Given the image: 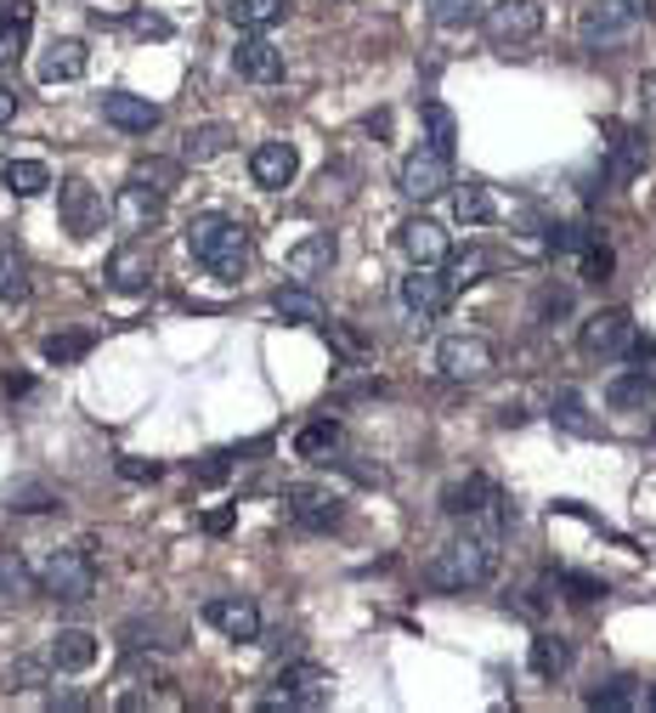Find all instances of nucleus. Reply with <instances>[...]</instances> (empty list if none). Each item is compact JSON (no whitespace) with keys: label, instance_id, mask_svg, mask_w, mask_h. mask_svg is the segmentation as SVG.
Returning a JSON list of instances; mask_svg holds the SVG:
<instances>
[{"label":"nucleus","instance_id":"1","mask_svg":"<svg viewBox=\"0 0 656 713\" xmlns=\"http://www.w3.org/2000/svg\"><path fill=\"white\" fill-rule=\"evenodd\" d=\"M187 250H193V261L210 277L239 283L244 266H250V227L232 221V216H199L193 227H187Z\"/></svg>","mask_w":656,"mask_h":713},{"label":"nucleus","instance_id":"2","mask_svg":"<svg viewBox=\"0 0 656 713\" xmlns=\"http://www.w3.org/2000/svg\"><path fill=\"white\" fill-rule=\"evenodd\" d=\"M493 573H498V538H487V533H464V538L442 544L431 555V566H425V578L436 589H453V595L458 589H482Z\"/></svg>","mask_w":656,"mask_h":713},{"label":"nucleus","instance_id":"3","mask_svg":"<svg viewBox=\"0 0 656 713\" xmlns=\"http://www.w3.org/2000/svg\"><path fill=\"white\" fill-rule=\"evenodd\" d=\"M40 589L63 600V606H80L97 595V560H91V544H68V549H52V560L40 566Z\"/></svg>","mask_w":656,"mask_h":713},{"label":"nucleus","instance_id":"4","mask_svg":"<svg viewBox=\"0 0 656 713\" xmlns=\"http://www.w3.org/2000/svg\"><path fill=\"white\" fill-rule=\"evenodd\" d=\"M328 696H335V674L328 669H317V662H289L284 674H277V691L261 702L266 713H295V707H322Z\"/></svg>","mask_w":656,"mask_h":713},{"label":"nucleus","instance_id":"5","mask_svg":"<svg viewBox=\"0 0 656 713\" xmlns=\"http://www.w3.org/2000/svg\"><path fill=\"white\" fill-rule=\"evenodd\" d=\"M284 504H289V515L300 521L306 533H328V527H340V521H346V493L328 487V482H289Z\"/></svg>","mask_w":656,"mask_h":713},{"label":"nucleus","instance_id":"6","mask_svg":"<svg viewBox=\"0 0 656 713\" xmlns=\"http://www.w3.org/2000/svg\"><path fill=\"white\" fill-rule=\"evenodd\" d=\"M482 23H487V40L498 45V52H515V45L538 40V29H543V7H538V0H493Z\"/></svg>","mask_w":656,"mask_h":713},{"label":"nucleus","instance_id":"7","mask_svg":"<svg viewBox=\"0 0 656 713\" xmlns=\"http://www.w3.org/2000/svg\"><path fill=\"white\" fill-rule=\"evenodd\" d=\"M396 187L413 199V205H425V199H442L447 187H453V165H447V154H436V148H413L408 159H402V170H396Z\"/></svg>","mask_w":656,"mask_h":713},{"label":"nucleus","instance_id":"8","mask_svg":"<svg viewBox=\"0 0 656 713\" xmlns=\"http://www.w3.org/2000/svg\"><path fill=\"white\" fill-rule=\"evenodd\" d=\"M645 18V0H589V7L578 12V34L594 45V40H617L628 34L634 23Z\"/></svg>","mask_w":656,"mask_h":713},{"label":"nucleus","instance_id":"9","mask_svg":"<svg viewBox=\"0 0 656 713\" xmlns=\"http://www.w3.org/2000/svg\"><path fill=\"white\" fill-rule=\"evenodd\" d=\"M57 216H63V227H68L74 238H97V232H103V193H97L91 181L68 176V181L57 187Z\"/></svg>","mask_w":656,"mask_h":713},{"label":"nucleus","instance_id":"10","mask_svg":"<svg viewBox=\"0 0 656 713\" xmlns=\"http://www.w3.org/2000/svg\"><path fill=\"white\" fill-rule=\"evenodd\" d=\"M650 165V141L634 125H605V176L612 181H634Z\"/></svg>","mask_w":656,"mask_h":713},{"label":"nucleus","instance_id":"11","mask_svg":"<svg viewBox=\"0 0 656 713\" xmlns=\"http://www.w3.org/2000/svg\"><path fill=\"white\" fill-rule=\"evenodd\" d=\"M436 368L447 379H482V374H493V346L482 335H447L436 346Z\"/></svg>","mask_w":656,"mask_h":713},{"label":"nucleus","instance_id":"12","mask_svg":"<svg viewBox=\"0 0 656 713\" xmlns=\"http://www.w3.org/2000/svg\"><path fill=\"white\" fill-rule=\"evenodd\" d=\"M583 352L589 357H628V346H634V317L628 312H594L589 323H583Z\"/></svg>","mask_w":656,"mask_h":713},{"label":"nucleus","instance_id":"13","mask_svg":"<svg viewBox=\"0 0 656 713\" xmlns=\"http://www.w3.org/2000/svg\"><path fill=\"white\" fill-rule=\"evenodd\" d=\"M447 301H453L447 272H436V266H413V272L402 277V306H408L413 317H442Z\"/></svg>","mask_w":656,"mask_h":713},{"label":"nucleus","instance_id":"14","mask_svg":"<svg viewBox=\"0 0 656 713\" xmlns=\"http://www.w3.org/2000/svg\"><path fill=\"white\" fill-rule=\"evenodd\" d=\"M204 623L221 629L226 640H261V606L244 595H215L204 600Z\"/></svg>","mask_w":656,"mask_h":713},{"label":"nucleus","instance_id":"15","mask_svg":"<svg viewBox=\"0 0 656 713\" xmlns=\"http://www.w3.org/2000/svg\"><path fill=\"white\" fill-rule=\"evenodd\" d=\"M396 244H402V255L413 261V266H442L447 261V227L442 221H431V216H413V221H402V232H396Z\"/></svg>","mask_w":656,"mask_h":713},{"label":"nucleus","instance_id":"16","mask_svg":"<svg viewBox=\"0 0 656 713\" xmlns=\"http://www.w3.org/2000/svg\"><path fill=\"white\" fill-rule=\"evenodd\" d=\"M250 176L255 187H266V193H277V187H289L300 176V154H295V141H261V148L250 154Z\"/></svg>","mask_w":656,"mask_h":713},{"label":"nucleus","instance_id":"17","mask_svg":"<svg viewBox=\"0 0 656 713\" xmlns=\"http://www.w3.org/2000/svg\"><path fill=\"white\" fill-rule=\"evenodd\" d=\"M232 69H239L250 85H277L284 80V52H277L266 34H244L239 52H232Z\"/></svg>","mask_w":656,"mask_h":713},{"label":"nucleus","instance_id":"18","mask_svg":"<svg viewBox=\"0 0 656 713\" xmlns=\"http://www.w3.org/2000/svg\"><path fill=\"white\" fill-rule=\"evenodd\" d=\"M103 119L114 125V130H125V136H148V130H159V103H148V97H130V91H108L103 97Z\"/></svg>","mask_w":656,"mask_h":713},{"label":"nucleus","instance_id":"19","mask_svg":"<svg viewBox=\"0 0 656 713\" xmlns=\"http://www.w3.org/2000/svg\"><path fill=\"white\" fill-rule=\"evenodd\" d=\"M91 69V52H85V40H52L40 52V63H34V74H40V85H68V80H80Z\"/></svg>","mask_w":656,"mask_h":713},{"label":"nucleus","instance_id":"20","mask_svg":"<svg viewBox=\"0 0 656 713\" xmlns=\"http://www.w3.org/2000/svg\"><path fill=\"white\" fill-rule=\"evenodd\" d=\"M498 504L504 499H498V487L487 482V475H464V482H447L442 487V510L447 515H464V521H476V515H487Z\"/></svg>","mask_w":656,"mask_h":713},{"label":"nucleus","instance_id":"21","mask_svg":"<svg viewBox=\"0 0 656 713\" xmlns=\"http://www.w3.org/2000/svg\"><path fill=\"white\" fill-rule=\"evenodd\" d=\"M45 657H52L57 674H85L91 662L103 657V646H97V635H91V629H57V635H52V651H45Z\"/></svg>","mask_w":656,"mask_h":713},{"label":"nucleus","instance_id":"22","mask_svg":"<svg viewBox=\"0 0 656 713\" xmlns=\"http://www.w3.org/2000/svg\"><path fill=\"white\" fill-rule=\"evenodd\" d=\"M165 221V193H154V187L142 181H125V193H119V227L125 232H154Z\"/></svg>","mask_w":656,"mask_h":713},{"label":"nucleus","instance_id":"23","mask_svg":"<svg viewBox=\"0 0 656 713\" xmlns=\"http://www.w3.org/2000/svg\"><path fill=\"white\" fill-rule=\"evenodd\" d=\"M340 261V244H335V232H306L300 244L284 255V266H289V277H322L328 266Z\"/></svg>","mask_w":656,"mask_h":713},{"label":"nucleus","instance_id":"24","mask_svg":"<svg viewBox=\"0 0 656 713\" xmlns=\"http://www.w3.org/2000/svg\"><path fill=\"white\" fill-rule=\"evenodd\" d=\"M232 141H239V130L221 125V119L193 125V130H187V141H181V165H210V159H221L232 148Z\"/></svg>","mask_w":656,"mask_h":713},{"label":"nucleus","instance_id":"25","mask_svg":"<svg viewBox=\"0 0 656 713\" xmlns=\"http://www.w3.org/2000/svg\"><path fill=\"white\" fill-rule=\"evenodd\" d=\"M148 277H154V266H148V250L142 244H125V250L108 255V283H114L119 295H142Z\"/></svg>","mask_w":656,"mask_h":713},{"label":"nucleus","instance_id":"26","mask_svg":"<svg viewBox=\"0 0 656 713\" xmlns=\"http://www.w3.org/2000/svg\"><path fill=\"white\" fill-rule=\"evenodd\" d=\"M272 312L284 317V323H300V328H322L328 323V306L311 290H277L272 295Z\"/></svg>","mask_w":656,"mask_h":713},{"label":"nucleus","instance_id":"27","mask_svg":"<svg viewBox=\"0 0 656 713\" xmlns=\"http://www.w3.org/2000/svg\"><path fill=\"white\" fill-rule=\"evenodd\" d=\"M226 18L239 23L244 34H261V29L289 18V0H226Z\"/></svg>","mask_w":656,"mask_h":713},{"label":"nucleus","instance_id":"28","mask_svg":"<svg viewBox=\"0 0 656 713\" xmlns=\"http://www.w3.org/2000/svg\"><path fill=\"white\" fill-rule=\"evenodd\" d=\"M0 181H7L18 199H40L45 187H52V170H45L40 159H7L0 165Z\"/></svg>","mask_w":656,"mask_h":713},{"label":"nucleus","instance_id":"29","mask_svg":"<svg viewBox=\"0 0 656 713\" xmlns=\"http://www.w3.org/2000/svg\"><path fill=\"white\" fill-rule=\"evenodd\" d=\"M23 295H29V255L12 238H0V301H23Z\"/></svg>","mask_w":656,"mask_h":713},{"label":"nucleus","instance_id":"30","mask_svg":"<svg viewBox=\"0 0 656 713\" xmlns=\"http://www.w3.org/2000/svg\"><path fill=\"white\" fill-rule=\"evenodd\" d=\"M34 595V573H29V560L23 555H0V606H18Z\"/></svg>","mask_w":656,"mask_h":713},{"label":"nucleus","instance_id":"31","mask_svg":"<svg viewBox=\"0 0 656 713\" xmlns=\"http://www.w3.org/2000/svg\"><path fill=\"white\" fill-rule=\"evenodd\" d=\"M340 442H346V431L335 419H317V424H306V431L295 437V453L300 459H328V453H340Z\"/></svg>","mask_w":656,"mask_h":713},{"label":"nucleus","instance_id":"32","mask_svg":"<svg viewBox=\"0 0 656 713\" xmlns=\"http://www.w3.org/2000/svg\"><path fill=\"white\" fill-rule=\"evenodd\" d=\"M656 397V379L639 368V374H617L612 379V386H605V402H612V408H645Z\"/></svg>","mask_w":656,"mask_h":713},{"label":"nucleus","instance_id":"33","mask_svg":"<svg viewBox=\"0 0 656 713\" xmlns=\"http://www.w3.org/2000/svg\"><path fill=\"white\" fill-rule=\"evenodd\" d=\"M419 119H425V148H436V154H447L453 159V148H458V119L442 108V103H425V108H419Z\"/></svg>","mask_w":656,"mask_h":713},{"label":"nucleus","instance_id":"34","mask_svg":"<svg viewBox=\"0 0 656 713\" xmlns=\"http://www.w3.org/2000/svg\"><path fill=\"white\" fill-rule=\"evenodd\" d=\"M567 662H572V646L560 640V635H538V640H532V674H538V680H554Z\"/></svg>","mask_w":656,"mask_h":713},{"label":"nucleus","instance_id":"35","mask_svg":"<svg viewBox=\"0 0 656 713\" xmlns=\"http://www.w3.org/2000/svg\"><path fill=\"white\" fill-rule=\"evenodd\" d=\"M453 216H458V221H470V227H482V221H493V216H498V205H493L487 187H470V181H464L458 193H453Z\"/></svg>","mask_w":656,"mask_h":713},{"label":"nucleus","instance_id":"36","mask_svg":"<svg viewBox=\"0 0 656 713\" xmlns=\"http://www.w3.org/2000/svg\"><path fill=\"white\" fill-rule=\"evenodd\" d=\"M45 674H52V657H18L0 674V691H34V685H45Z\"/></svg>","mask_w":656,"mask_h":713},{"label":"nucleus","instance_id":"37","mask_svg":"<svg viewBox=\"0 0 656 713\" xmlns=\"http://www.w3.org/2000/svg\"><path fill=\"white\" fill-rule=\"evenodd\" d=\"M130 181H142V187H154V193H176V181H181V159H142L130 170Z\"/></svg>","mask_w":656,"mask_h":713},{"label":"nucleus","instance_id":"38","mask_svg":"<svg viewBox=\"0 0 656 713\" xmlns=\"http://www.w3.org/2000/svg\"><path fill=\"white\" fill-rule=\"evenodd\" d=\"M554 424H567L572 437H594V431H600V424L583 413V397H578V391H560V397H554Z\"/></svg>","mask_w":656,"mask_h":713},{"label":"nucleus","instance_id":"39","mask_svg":"<svg viewBox=\"0 0 656 713\" xmlns=\"http://www.w3.org/2000/svg\"><path fill=\"white\" fill-rule=\"evenodd\" d=\"M425 7H431V18L442 29H464V23L482 18V0H425Z\"/></svg>","mask_w":656,"mask_h":713},{"label":"nucleus","instance_id":"40","mask_svg":"<svg viewBox=\"0 0 656 713\" xmlns=\"http://www.w3.org/2000/svg\"><path fill=\"white\" fill-rule=\"evenodd\" d=\"M23 40H29V12L0 18V63H18L23 57Z\"/></svg>","mask_w":656,"mask_h":713},{"label":"nucleus","instance_id":"41","mask_svg":"<svg viewBox=\"0 0 656 713\" xmlns=\"http://www.w3.org/2000/svg\"><path fill=\"white\" fill-rule=\"evenodd\" d=\"M45 363H80L91 352V335H45Z\"/></svg>","mask_w":656,"mask_h":713},{"label":"nucleus","instance_id":"42","mask_svg":"<svg viewBox=\"0 0 656 713\" xmlns=\"http://www.w3.org/2000/svg\"><path fill=\"white\" fill-rule=\"evenodd\" d=\"M63 499L52 493V487H12V499H7V510H18V515H34V510H57Z\"/></svg>","mask_w":656,"mask_h":713},{"label":"nucleus","instance_id":"43","mask_svg":"<svg viewBox=\"0 0 656 713\" xmlns=\"http://www.w3.org/2000/svg\"><path fill=\"white\" fill-rule=\"evenodd\" d=\"M487 272V255L482 250H464L458 261H453V272H447V283H453V290H464V283H476Z\"/></svg>","mask_w":656,"mask_h":713},{"label":"nucleus","instance_id":"44","mask_svg":"<svg viewBox=\"0 0 656 713\" xmlns=\"http://www.w3.org/2000/svg\"><path fill=\"white\" fill-rule=\"evenodd\" d=\"M226 475H232V459H226V453H210V459L193 464V482H199V487H221Z\"/></svg>","mask_w":656,"mask_h":713},{"label":"nucleus","instance_id":"45","mask_svg":"<svg viewBox=\"0 0 656 713\" xmlns=\"http://www.w3.org/2000/svg\"><path fill=\"white\" fill-rule=\"evenodd\" d=\"M583 277H589V283H605V277H612V250H605V244H583Z\"/></svg>","mask_w":656,"mask_h":713},{"label":"nucleus","instance_id":"46","mask_svg":"<svg viewBox=\"0 0 656 713\" xmlns=\"http://www.w3.org/2000/svg\"><path fill=\"white\" fill-rule=\"evenodd\" d=\"M130 29L142 34V40H170V18H159V12H136Z\"/></svg>","mask_w":656,"mask_h":713},{"label":"nucleus","instance_id":"47","mask_svg":"<svg viewBox=\"0 0 656 713\" xmlns=\"http://www.w3.org/2000/svg\"><path fill=\"white\" fill-rule=\"evenodd\" d=\"M634 702V691L617 680V685H605V691H589V707H628Z\"/></svg>","mask_w":656,"mask_h":713},{"label":"nucleus","instance_id":"48","mask_svg":"<svg viewBox=\"0 0 656 713\" xmlns=\"http://www.w3.org/2000/svg\"><path fill=\"white\" fill-rule=\"evenodd\" d=\"M119 475H125V482H154L159 464L154 459H119Z\"/></svg>","mask_w":656,"mask_h":713},{"label":"nucleus","instance_id":"49","mask_svg":"<svg viewBox=\"0 0 656 713\" xmlns=\"http://www.w3.org/2000/svg\"><path fill=\"white\" fill-rule=\"evenodd\" d=\"M12 119H18V91L0 85V125H12Z\"/></svg>","mask_w":656,"mask_h":713},{"label":"nucleus","instance_id":"50","mask_svg":"<svg viewBox=\"0 0 656 713\" xmlns=\"http://www.w3.org/2000/svg\"><path fill=\"white\" fill-rule=\"evenodd\" d=\"M204 527H210V533H226V527H232V515H226V510H215V515H204Z\"/></svg>","mask_w":656,"mask_h":713},{"label":"nucleus","instance_id":"51","mask_svg":"<svg viewBox=\"0 0 656 713\" xmlns=\"http://www.w3.org/2000/svg\"><path fill=\"white\" fill-rule=\"evenodd\" d=\"M639 97H645V108L656 114V74H650V80H639Z\"/></svg>","mask_w":656,"mask_h":713},{"label":"nucleus","instance_id":"52","mask_svg":"<svg viewBox=\"0 0 656 713\" xmlns=\"http://www.w3.org/2000/svg\"><path fill=\"white\" fill-rule=\"evenodd\" d=\"M650 702H656V691H650Z\"/></svg>","mask_w":656,"mask_h":713}]
</instances>
